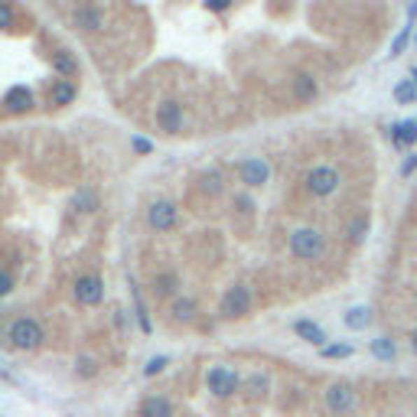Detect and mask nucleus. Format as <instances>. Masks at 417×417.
Here are the masks:
<instances>
[{
    "mask_svg": "<svg viewBox=\"0 0 417 417\" xmlns=\"http://www.w3.org/2000/svg\"><path fill=\"white\" fill-rule=\"evenodd\" d=\"M206 388L215 395V398H232L241 391V375H238L232 365H212L206 372Z\"/></svg>",
    "mask_w": 417,
    "mask_h": 417,
    "instance_id": "6",
    "label": "nucleus"
},
{
    "mask_svg": "<svg viewBox=\"0 0 417 417\" xmlns=\"http://www.w3.org/2000/svg\"><path fill=\"white\" fill-rule=\"evenodd\" d=\"M294 332H297V336H300L304 342L316 346V349L330 346V336H326V330H323L320 323H313V320H297V323H294Z\"/></svg>",
    "mask_w": 417,
    "mask_h": 417,
    "instance_id": "15",
    "label": "nucleus"
},
{
    "mask_svg": "<svg viewBox=\"0 0 417 417\" xmlns=\"http://www.w3.org/2000/svg\"><path fill=\"white\" fill-rule=\"evenodd\" d=\"M176 290H180V277L176 274H160L153 281V294L157 297H180Z\"/></svg>",
    "mask_w": 417,
    "mask_h": 417,
    "instance_id": "26",
    "label": "nucleus"
},
{
    "mask_svg": "<svg viewBox=\"0 0 417 417\" xmlns=\"http://www.w3.org/2000/svg\"><path fill=\"white\" fill-rule=\"evenodd\" d=\"M33 104H36V95L27 85H13L3 95V111L7 114H27V111H33Z\"/></svg>",
    "mask_w": 417,
    "mask_h": 417,
    "instance_id": "13",
    "label": "nucleus"
},
{
    "mask_svg": "<svg viewBox=\"0 0 417 417\" xmlns=\"http://www.w3.org/2000/svg\"><path fill=\"white\" fill-rule=\"evenodd\" d=\"M391 141L398 150H411L417 143V121H398L391 124Z\"/></svg>",
    "mask_w": 417,
    "mask_h": 417,
    "instance_id": "19",
    "label": "nucleus"
},
{
    "mask_svg": "<svg viewBox=\"0 0 417 417\" xmlns=\"http://www.w3.org/2000/svg\"><path fill=\"white\" fill-rule=\"evenodd\" d=\"M369 228H372L369 215H355V218H349V222H346L342 235H346V241H349V245H362V241H365V235H369Z\"/></svg>",
    "mask_w": 417,
    "mask_h": 417,
    "instance_id": "23",
    "label": "nucleus"
},
{
    "mask_svg": "<svg viewBox=\"0 0 417 417\" xmlns=\"http://www.w3.org/2000/svg\"><path fill=\"white\" fill-rule=\"evenodd\" d=\"M241 388H245V395H251V398L264 401L267 395H271V379H267L264 372H251V375L241 381Z\"/></svg>",
    "mask_w": 417,
    "mask_h": 417,
    "instance_id": "22",
    "label": "nucleus"
},
{
    "mask_svg": "<svg viewBox=\"0 0 417 417\" xmlns=\"http://www.w3.org/2000/svg\"><path fill=\"white\" fill-rule=\"evenodd\" d=\"M167 316H170L176 326H190V323H196V316H199V304H196L192 297H173Z\"/></svg>",
    "mask_w": 417,
    "mask_h": 417,
    "instance_id": "14",
    "label": "nucleus"
},
{
    "mask_svg": "<svg viewBox=\"0 0 417 417\" xmlns=\"http://www.w3.org/2000/svg\"><path fill=\"white\" fill-rule=\"evenodd\" d=\"M72 27L82 29V33H98V29H104V10L82 3V7L72 10Z\"/></svg>",
    "mask_w": 417,
    "mask_h": 417,
    "instance_id": "11",
    "label": "nucleus"
},
{
    "mask_svg": "<svg viewBox=\"0 0 417 417\" xmlns=\"http://www.w3.org/2000/svg\"><path fill=\"white\" fill-rule=\"evenodd\" d=\"M414 43H417V36H414Z\"/></svg>",
    "mask_w": 417,
    "mask_h": 417,
    "instance_id": "42",
    "label": "nucleus"
},
{
    "mask_svg": "<svg viewBox=\"0 0 417 417\" xmlns=\"http://www.w3.org/2000/svg\"><path fill=\"white\" fill-rule=\"evenodd\" d=\"M196 192H199L202 199H222L225 196V173L222 170H202L196 176Z\"/></svg>",
    "mask_w": 417,
    "mask_h": 417,
    "instance_id": "10",
    "label": "nucleus"
},
{
    "mask_svg": "<svg viewBox=\"0 0 417 417\" xmlns=\"http://www.w3.org/2000/svg\"><path fill=\"white\" fill-rule=\"evenodd\" d=\"M391 95H395V101H398V104H414L417 101V85L411 82V78H404V82H398V85H395V92H391Z\"/></svg>",
    "mask_w": 417,
    "mask_h": 417,
    "instance_id": "29",
    "label": "nucleus"
},
{
    "mask_svg": "<svg viewBox=\"0 0 417 417\" xmlns=\"http://www.w3.org/2000/svg\"><path fill=\"white\" fill-rule=\"evenodd\" d=\"M342 186V176L336 167H326V163H320V167H313L310 173L304 176V190L310 192L313 199H330L332 192Z\"/></svg>",
    "mask_w": 417,
    "mask_h": 417,
    "instance_id": "3",
    "label": "nucleus"
},
{
    "mask_svg": "<svg viewBox=\"0 0 417 417\" xmlns=\"http://www.w3.org/2000/svg\"><path fill=\"white\" fill-rule=\"evenodd\" d=\"M206 10H212V13H225L228 0H206Z\"/></svg>",
    "mask_w": 417,
    "mask_h": 417,
    "instance_id": "38",
    "label": "nucleus"
},
{
    "mask_svg": "<svg viewBox=\"0 0 417 417\" xmlns=\"http://www.w3.org/2000/svg\"><path fill=\"white\" fill-rule=\"evenodd\" d=\"M411 36H414V23H404V29H401L398 36L391 39V49H388V59H398L401 52H404V49H408V43H411Z\"/></svg>",
    "mask_w": 417,
    "mask_h": 417,
    "instance_id": "27",
    "label": "nucleus"
},
{
    "mask_svg": "<svg viewBox=\"0 0 417 417\" xmlns=\"http://www.w3.org/2000/svg\"><path fill=\"white\" fill-rule=\"evenodd\" d=\"M13 20H17V7L7 3V0H0V33L13 29Z\"/></svg>",
    "mask_w": 417,
    "mask_h": 417,
    "instance_id": "30",
    "label": "nucleus"
},
{
    "mask_svg": "<svg viewBox=\"0 0 417 417\" xmlns=\"http://www.w3.org/2000/svg\"><path fill=\"white\" fill-rule=\"evenodd\" d=\"M251 287L248 284H232L222 294V304H218V316L222 320H245L248 313H251Z\"/></svg>",
    "mask_w": 417,
    "mask_h": 417,
    "instance_id": "4",
    "label": "nucleus"
},
{
    "mask_svg": "<svg viewBox=\"0 0 417 417\" xmlns=\"http://www.w3.org/2000/svg\"><path fill=\"white\" fill-rule=\"evenodd\" d=\"M78 95L76 82H69V78H56L52 85H49V104L52 108H66V104H72Z\"/></svg>",
    "mask_w": 417,
    "mask_h": 417,
    "instance_id": "17",
    "label": "nucleus"
},
{
    "mask_svg": "<svg viewBox=\"0 0 417 417\" xmlns=\"http://www.w3.org/2000/svg\"><path fill=\"white\" fill-rule=\"evenodd\" d=\"M167 365H170V359H167V355H153V359L143 365V379H153V375L167 372Z\"/></svg>",
    "mask_w": 417,
    "mask_h": 417,
    "instance_id": "32",
    "label": "nucleus"
},
{
    "mask_svg": "<svg viewBox=\"0 0 417 417\" xmlns=\"http://www.w3.org/2000/svg\"><path fill=\"white\" fill-rule=\"evenodd\" d=\"M323 401H326L330 414H336V417H349L359 408V395H355V388H352L349 381H332V385H326Z\"/></svg>",
    "mask_w": 417,
    "mask_h": 417,
    "instance_id": "5",
    "label": "nucleus"
},
{
    "mask_svg": "<svg viewBox=\"0 0 417 417\" xmlns=\"http://www.w3.org/2000/svg\"><path fill=\"white\" fill-rule=\"evenodd\" d=\"M43 339H46L43 326H39L36 320H29V316H20V320H13L7 326V342H10V349H17V352L39 349V346H43Z\"/></svg>",
    "mask_w": 417,
    "mask_h": 417,
    "instance_id": "2",
    "label": "nucleus"
},
{
    "mask_svg": "<svg viewBox=\"0 0 417 417\" xmlns=\"http://www.w3.org/2000/svg\"><path fill=\"white\" fill-rule=\"evenodd\" d=\"M134 320H137V326H141L143 332H150V316H147V310H143L141 294H137V287H134Z\"/></svg>",
    "mask_w": 417,
    "mask_h": 417,
    "instance_id": "31",
    "label": "nucleus"
},
{
    "mask_svg": "<svg viewBox=\"0 0 417 417\" xmlns=\"http://www.w3.org/2000/svg\"><path fill=\"white\" fill-rule=\"evenodd\" d=\"M72 300L78 306H98L104 300V281L98 274H82L72 284Z\"/></svg>",
    "mask_w": 417,
    "mask_h": 417,
    "instance_id": "7",
    "label": "nucleus"
},
{
    "mask_svg": "<svg viewBox=\"0 0 417 417\" xmlns=\"http://www.w3.org/2000/svg\"><path fill=\"white\" fill-rule=\"evenodd\" d=\"M10 290H13V277H10L7 271H3V267H0V297H7Z\"/></svg>",
    "mask_w": 417,
    "mask_h": 417,
    "instance_id": "36",
    "label": "nucleus"
},
{
    "mask_svg": "<svg viewBox=\"0 0 417 417\" xmlns=\"http://www.w3.org/2000/svg\"><path fill=\"white\" fill-rule=\"evenodd\" d=\"M238 176H241L245 186H264V183L271 180V167H267V160H261V157H248V160H241V167H238Z\"/></svg>",
    "mask_w": 417,
    "mask_h": 417,
    "instance_id": "12",
    "label": "nucleus"
},
{
    "mask_svg": "<svg viewBox=\"0 0 417 417\" xmlns=\"http://www.w3.org/2000/svg\"><path fill=\"white\" fill-rule=\"evenodd\" d=\"M287 248L297 261H323L326 257V235L320 228H310V225H300L290 232L287 238Z\"/></svg>",
    "mask_w": 417,
    "mask_h": 417,
    "instance_id": "1",
    "label": "nucleus"
},
{
    "mask_svg": "<svg viewBox=\"0 0 417 417\" xmlns=\"http://www.w3.org/2000/svg\"><path fill=\"white\" fill-rule=\"evenodd\" d=\"M294 98L300 104H313L320 98V85H316V78L310 72H297L294 76Z\"/></svg>",
    "mask_w": 417,
    "mask_h": 417,
    "instance_id": "16",
    "label": "nucleus"
},
{
    "mask_svg": "<svg viewBox=\"0 0 417 417\" xmlns=\"http://www.w3.org/2000/svg\"><path fill=\"white\" fill-rule=\"evenodd\" d=\"M157 127L163 134H180L186 127V111L176 98H167V101L157 104Z\"/></svg>",
    "mask_w": 417,
    "mask_h": 417,
    "instance_id": "8",
    "label": "nucleus"
},
{
    "mask_svg": "<svg viewBox=\"0 0 417 417\" xmlns=\"http://www.w3.org/2000/svg\"><path fill=\"white\" fill-rule=\"evenodd\" d=\"M49 62H52V69L59 72V78H72L78 76V62L72 52H66V49H56V52H49Z\"/></svg>",
    "mask_w": 417,
    "mask_h": 417,
    "instance_id": "20",
    "label": "nucleus"
},
{
    "mask_svg": "<svg viewBox=\"0 0 417 417\" xmlns=\"http://www.w3.org/2000/svg\"><path fill=\"white\" fill-rule=\"evenodd\" d=\"M342 323H346L349 330H369L372 326V306H352V310L342 316Z\"/></svg>",
    "mask_w": 417,
    "mask_h": 417,
    "instance_id": "25",
    "label": "nucleus"
},
{
    "mask_svg": "<svg viewBox=\"0 0 417 417\" xmlns=\"http://www.w3.org/2000/svg\"><path fill=\"white\" fill-rule=\"evenodd\" d=\"M411 82H414V85H417V66L411 69Z\"/></svg>",
    "mask_w": 417,
    "mask_h": 417,
    "instance_id": "41",
    "label": "nucleus"
},
{
    "mask_svg": "<svg viewBox=\"0 0 417 417\" xmlns=\"http://www.w3.org/2000/svg\"><path fill=\"white\" fill-rule=\"evenodd\" d=\"M141 417H173V401L163 398V395H147L137 408Z\"/></svg>",
    "mask_w": 417,
    "mask_h": 417,
    "instance_id": "18",
    "label": "nucleus"
},
{
    "mask_svg": "<svg viewBox=\"0 0 417 417\" xmlns=\"http://www.w3.org/2000/svg\"><path fill=\"white\" fill-rule=\"evenodd\" d=\"M131 147H134V153H153V143L147 137H134Z\"/></svg>",
    "mask_w": 417,
    "mask_h": 417,
    "instance_id": "34",
    "label": "nucleus"
},
{
    "mask_svg": "<svg viewBox=\"0 0 417 417\" xmlns=\"http://www.w3.org/2000/svg\"><path fill=\"white\" fill-rule=\"evenodd\" d=\"M408 20H411V23L417 20V3H408Z\"/></svg>",
    "mask_w": 417,
    "mask_h": 417,
    "instance_id": "39",
    "label": "nucleus"
},
{
    "mask_svg": "<svg viewBox=\"0 0 417 417\" xmlns=\"http://www.w3.org/2000/svg\"><path fill=\"white\" fill-rule=\"evenodd\" d=\"M176 218H180V212H176V202H170V199H157L147 208V225H150L153 232H170V228H176Z\"/></svg>",
    "mask_w": 417,
    "mask_h": 417,
    "instance_id": "9",
    "label": "nucleus"
},
{
    "mask_svg": "<svg viewBox=\"0 0 417 417\" xmlns=\"http://www.w3.org/2000/svg\"><path fill=\"white\" fill-rule=\"evenodd\" d=\"M411 173H417V153H408V160L401 163V176H411Z\"/></svg>",
    "mask_w": 417,
    "mask_h": 417,
    "instance_id": "37",
    "label": "nucleus"
},
{
    "mask_svg": "<svg viewBox=\"0 0 417 417\" xmlns=\"http://www.w3.org/2000/svg\"><path fill=\"white\" fill-rule=\"evenodd\" d=\"M69 208L76 212V215H92L98 208V192L92 190V186H82V190L72 196V202H69Z\"/></svg>",
    "mask_w": 417,
    "mask_h": 417,
    "instance_id": "21",
    "label": "nucleus"
},
{
    "mask_svg": "<svg viewBox=\"0 0 417 417\" xmlns=\"http://www.w3.org/2000/svg\"><path fill=\"white\" fill-rule=\"evenodd\" d=\"M78 375H82V379H88V375H95V359H78Z\"/></svg>",
    "mask_w": 417,
    "mask_h": 417,
    "instance_id": "35",
    "label": "nucleus"
},
{
    "mask_svg": "<svg viewBox=\"0 0 417 417\" xmlns=\"http://www.w3.org/2000/svg\"><path fill=\"white\" fill-rule=\"evenodd\" d=\"M372 355L379 362H395V355H398V346H395V339L391 336H379V339H372Z\"/></svg>",
    "mask_w": 417,
    "mask_h": 417,
    "instance_id": "24",
    "label": "nucleus"
},
{
    "mask_svg": "<svg viewBox=\"0 0 417 417\" xmlns=\"http://www.w3.org/2000/svg\"><path fill=\"white\" fill-rule=\"evenodd\" d=\"M411 352L417 355V330H411Z\"/></svg>",
    "mask_w": 417,
    "mask_h": 417,
    "instance_id": "40",
    "label": "nucleus"
},
{
    "mask_svg": "<svg viewBox=\"0 0 417 417\" xmlns=\"http://www.w3.org/2000/svg\"><path fill=\"white\" fill-rule=\"evenodd\" d=\"M320 355L323 359H349V355H355V346L352 342H330L320 349Z\"/></svg>",
    "mask_w": 417,
    "mask_h": 417,
    "instance_id": "28",
    "label": "nucleus"
},
{
    "mask_svg": "<svg viewBox=\"0 0 417 417\" xmlns=\"http://www.w3.org/2000/svg\"><path fill=\"white\" fill-rule=\"evenodd\" d=\"M235 208H238V212H248V215H251V212H255V199H251V196H245V192H238V196H235Z\"/></svg>",
    "mask_w": 417,
    "mask_h": 417,
    "instance_id": "33",
    "label": "nucleus"
}]
</instances>
